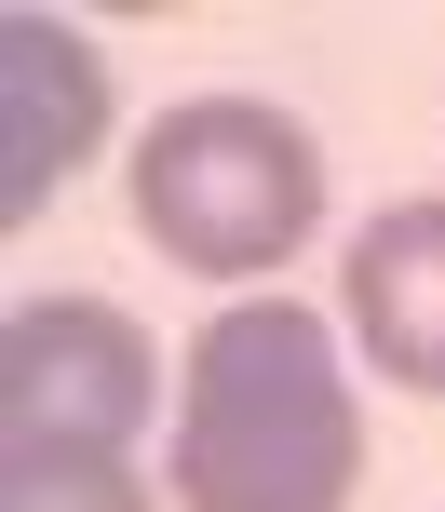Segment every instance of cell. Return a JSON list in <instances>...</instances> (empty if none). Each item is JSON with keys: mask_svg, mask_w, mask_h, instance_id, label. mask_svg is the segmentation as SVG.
<instances>
[{"mask_svg": "<svg viewBox=\"0 0 445 512\" xmlns=\"http://www.w3.org/2000/svg\"><path fill=\"white\" fill-rule=\"evenodd\" d=\"M162 351L108 297H27L0 324V459H135Z\"/></svg>", "mask_w": 445, "mask_h": 512, "instance_id": "cell-3", "label": "cell"}, {"mask_svg": "<svg viewBox=\"0 0 445 512\" xmlns=\"http://www.w3.org/2000/svg\"><path fill=\"white\" fill-rule=\"evenodd\" d=\"M0 512H149L135 459H0Z\"/></svg>", "mask_w": 445, "mask_h": 512, "instance_id": "cell-6", "label": "cell"}, {"mask_svg": "<svg viewBox=\"0 0 445 512\" xmlns=\"http://www.w3.org/2000/svg\"><path fill=\"white\" fill-rule=\"evenodd\" d=\"M108 149V54L68 14H0V216H41L81 162Z\"/></svg>", "mask_w": 445, "mask_h": 512, "instance_id": "cell-4", "label": "cell"}, {"mask_svg": "<svg viewBox=\"0 0 445 512\" xmlns=\"http://www.w3.org/2000/svg\"><path fill=\"white\" fill-rule=\"evenodd\" d=\"M365 391L338 324L297 297H230L176 364V512H351Z\"/></svg>", "mask_w": 445, "mask_h": 512, "instance_id": "cell-1", "label": "cell"}, {"mask_svg": "<svg viewBox=\"0 0 445 512\" xmlns=\"http://www.w3.org/2000/svg\"><path fill=\"white\" fill-rule=\"evenodd\" d=\"M122 203L176 270L203 283H257L324 230V149L297 108L270 95H176L122 162Z\"/></svg>", "mask_w": 445, "mask_h": 512, "instance_id": "cell-2", "label": "cell"}, {"mask_svg": "<svg viewBox=\"0 0 445 512\" xmlns=\"http://www.w3.org/2000/svg\"><path fill=\"white\" fill-rule=\"evenodd\" d=\"M338 310L392 391L445 405V203H378L338 256Z\"/></svg>", "mask_w": 445, "mask_h": 512, "instance_id": "cell-5", "label": "cell"}]
</instances>
